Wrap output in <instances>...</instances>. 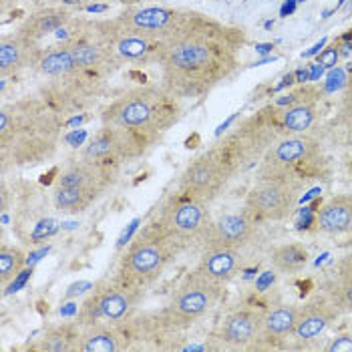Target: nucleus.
<instances>
[{"label":"nucleus","instance_id":"nucleus-25","mask_svg":"<svg viewBox=\"0 0 352 352\" xmlns=\"http://www.w3.org/2000/svg\"><path fill=\"white\" fill-rule=\"evenodd\" d=\"M81 326L75 322H63V324L53 326L45 332L41 338L38 351L47 352H79V342H81Z\"/></svg>","mask_w":352,"mask_h":352},{"label":"nucleus","instance_id":"nucleus-47","mask_svg":"<svg viewBox=\"0 0 352 352\" xmlns=\"http://www.w3.org/2000/svg\"><path fill=\"white\" fill-rule=\"evenodd\" d=\"M298 2H306V0H298Z\"/></svg>","mask_w":352,"mask_h":352},{"label":"nucleus","instance_id":"nucleus-5","mask_svg":"<svg viewBox=\"0 0 352 352\" xmlns=\"http://www.w3.org/2000/svg\"><path fill=\"white\" fill-rule=\"evenodd\" d=\"M179 254L182 250L177 244L163 234L155 221H151L125 248L115 280L145 290L162 278Z\"/></svg>","mask_w":352,"mask_h":352},{"label":"nucleus","instance_id":"nucleus-31","mask_svg":"<svg viewBox=\"0 0 352 352\" xmlns=\"http://www.w3.org/2000/svg\"><path fill=\"white\" fill-rule=\"evenodd\" d=\"M340 113H342L344 125L352 131V77L349 79V82H346V91H344V99H342V109H340Z\"/></svg>","mask_w":352,"mask_h":352},{"label":"nucleus","instance_id":"nucleus-15","mask_svg":"<svg viewBox=\"0 0 352 352\" xmlns=\"http://www.w3.org/2000/svg\"><path fill=\"white\" fill-rule=\"evenodd\" d=\"M193 10L186 8H167V6H129L119 16H115L121 25L157 36V38H169L184 27Z\"/></svg>","mask_w":352,"mask_h":352},{"label":"nucleus","instance_id":"nucleus-42","mask_svg":"<svg viewBox=\"0 0 352 352\" xmlns=\"http://www.w3.org/2000/svg\"><path fill=\"white\" fill-rule=\"evenodd\" d=\"M296 82H306L310 81V71L308 69H300V71H296Z\"/></svg>","mask_w":352,"mask_h":352},{"label":"nucleus","instance_id":"nucleus-7","mask_svg":"<svg viewBox=\"0 0 352 352\" xmlns=\"http://www.w3.org/2000/svg\"><path fill=\"white\" fill-rule=\"evenodd\" d=\"M223 286L212 282L206 278L201 272L191 270L186 274L177 290L171 294L169 304L163 308L160 314V320L167 328V332H179L186 330L188 326L204 318L221 296Z\"/></svg>","mask_w":352,"mask_h":352},{"label":"nucleus","instance_id":"nucleus-39","mask_svg":"<svg viewBox=\"0 0 352 352\" xmlns=\"http://www.w3.org/2000/svg\"><path fill=\"white\" fill-rule=\"evenodd\" d=\"M324 45H326V38H322L320 43H316L312 49H308L306 53H302V56H314V54H318L320 53V49H324Z\"/></svg>","mask_w":352,"mask_h":352},{"label":"nucleus","instance_id":"nucleus-37","mask_svg":"<svg viewBox=\"0 0 352 352\" xmlns=\"http://www.w3.org/2000/svg\"><path fill=\"white\" fill-rule=\"evenodd\" d=\"M137 223H139V219H135V221L131 223V228H129V230H125V232H123V236H121V240H119V248H123V245L127 244V240H131V234L137 230Z\"/></svg>","mask_w":352,"mask_h":352},{"label":"nucleus","instance_id":"nucleus-30","mask_svg":"<svg viewBox=\"0 0 352 352\" xmlns=\"http://www.w3.org/2000/svg\"><path fill=\"white\" fill-rule=\"evenodd\" d=\"M340 45H330V47H326L322 49L320 53H318V58H316V63L318 65H322L324 69H334L336 65H338V60H340Z\"/></svg>","mask_w":352,"mask_h":352},{"label":"nucleus","instance_id":"nucleus-36","mask_svg":"<svg viewBox=\"0 0 352 352\" xmlns=\"http://www.w3.org/2000/svg\"><path fill=\"white\" fill-rule=\"evenodd\" d=\"M336 81H344V79H342V71H336V73H332V75L328 77L326 91H334V89H338V87H340V82H336Z\"/></svg>","mask_w":352,"mask_h":352},{"label":"nucleus","instance_id":"nucleus-24","mask_svg":"<svg viewBox=\"0 0 352 352\" xmlns=\"http://www.w3.org/2000/svg\"><path fill=\"white\" fill-rule=\"evenodd\" d=\"M71 21H73V16H71L69 10L54 8L53 6V8H43V10H36L34 14H30L19 30L41 43L45 34L58 32L60 28L67 27Z\"/></svg>","mask_w":352,"mask_h":352},{"label":"nucleus","instance_id":"nucleus-38","mask_svg":"<svg viewBox=\"0 0 352 352\" xmlns=\"http://www.w3.org/2000/svg\"><path fill=\"white\" fill-rule=\"evenodd\" d=\"M296 2H298V0H286V2H284V6H282V10H280V14H282V16L292 14V12H294V8H296Z\"/></svg>","mask_w":352,"mask_h":352},{"label":"nucleus","instance_id":"nucleus-3","mask_svg":"<svg viewBox=\"0 0 352 352\" xmlns=\"http://www.w3.org/2000/svg\"><path fill=\"white\" fill-rule=\"evenodd\" d=\"M179 101L163 85L135 87L103 109L101 123L162 139L182 117Z\"/></svg>","mask_w":352,"mask_h":352},{"label":"nucleus","instance_id":"nucleus-9","mask_svg":"<svg viewBox=\"0 0 352 352\" xmlns=\"http://www.w3.org/2000/svg\"><path fill=\"white\" fill-rule=\"evenodd\" d=\"M105 82L107 79L87 71L49 77L47 82L38 89V97L67 121V117L79 115L93 107L103 95Z\"/></svg>","mask_w":352,"mask_h":352},{"label":"nucleus","instance_id":"nucleus-46","mask_svg":"<svg viewBox=\"0 0 352 352\" xmlns=\"http://www.w3.org/2000/svg\"><path fill=\"white\" fill-rule=\"evenodd\" d=\"M73 2H81V0H73Z\"/></svg>","mask_w":352,"mask_h":352},{"label":"nucleus","instance_id":"nucleus-34","mask_svg":"<svg viewBox=\"0 0 352 352\" xmlns=\"http://www.w3.org/2000/svg\"><path fill=\"white\" fill-rule=\"evenodd\" d=\"M336 274L338 276H352V252L346 254L338 264H336Z\"/></svg>","mask_w":352,"mask_h":352},{"label":"nucleus","instance_id":"nucleus-21","mask_svg":"<svg viewBox=\"0 0 352 352\" xmlns=\"http://www.w3.org/2000/svg\"><path fill=\"white\" fill-rule=\"evenodd\" d=\"M195 270L201 272L206 278H210L212 282H216L219 286H226L236 278V274H240V270H242V254H240V250L204 252Z\"/></svg>","mask_w":352,"mask_h":352},{"label":"nucleus","instance_id":"nucleus-44","mask_svg":"<svg viewBox=\"0 0 352 352\" xmlns=\"http://www.w3.org/2000/svg\"><path fill=\"white\" fill-rule=\"evenodd\" d=\"M87 10L89 12H105L107 10V4H91V6H87Z\"/></svg>","mask_w":352,"mask_h":352},{"label":"nucleus","instance_id":"nucleus-10","mask_svg":"<svg viewBox=\"0 0 352 352\" xmlns=\"http://www.w3.org/2000/svg\"><path fill=\"white\" fill-rule=\"evenodd\" d=\"M160 141H162L160 137L145 135V133H137V131L113 127V125H103L82 147L81 155L89 160H97V162L123 165V163L145 157Z\"/></svg>","mask_w":352,"mask_h":352},{"label":"nucleus","instance_id":"nucleus-27","mask_svg":"<svg viewBox=\"0 0 352 352\" xmlns=\"http://www.w3.org/2000/svg\"><path fill=\"white\" fill-rule=\"evenodd\" d=\"M316 121V97L298 101L294 105L284 107V123L286 129L294 133H306Z\"/></svg>","mask_w":352,"mask_h":352},{"label":"nucleus","instance_id":"nucleus-14","mask_svg":"<svg viewBox=\"0 0 352 352\" xmlns=\"http://www.w3.org/2000/svg\"><path fill=\"white\" fill-rule=\"evenodd\" d=\"M298 191L292 188L278 184V182H266L260 179L258 186H254L245 195L244 210L260 221H282L292 216L296 204H298Z\"/></svg>","mask_w":352,"mask_h":352},{"label":"nucleus","instance_id":"nucleus-2","mask_svg":"<svg viewBox=\"0 0 352 352\" xmlns=\"http://www.w3.org/2000/svg\"><path fill=\"white\" fill-rule=\"evenodd\" d=\"M67 121L38 95L0 107V171L32 167L53 160Z\"/></svg>","mask_w":352,"mask_h":352},{"label":"nucleus","instance_id":"nucleus-23","mask_svg":"<svg viewBox=\"0 0 352 352\" xmlns=\"http://www.w3.org/2000/svg\"><path fill=\"white\" fill-rule=\"evenodd\" d=\"M127 349H131L129 340L117 324L99 322L81 330L79 352H121Z\"/></svg>","mask_w":352,"mask_h":352},{"label":"nucleus","instance_id":"nucleus-8","mask_svg":"<svg viewBox=\"0 0 352 352\" xmlns=\"http://www.w3.org/2000/svg\"><path fill=\"white\" fill-rule=\"evenodd\" d=\"M145 290L123 284L119 280H103L89 290V296L82 300L75 320L81 328L107 322L121 324L129 320L139 304L143 302Z\"/></svg>","mask_w":352,"mask_h":352},{"label":"nucleus","instance_id":"nucleus-41","mask_svg":"<svg viewBox=\"0 0 352 352\" xmlns=\"http://www.w3.org/2000/svg\"><path fill=\"white\" fill-rule=\"evenodd\" d=\"M296 82V77L292 75V73H288L284 79H282V82L278 85V91H282V89H286V87H290V85H294Z\"/></svg>","mask_w":352,"mask_h":352},{"label":"nucleus","instance_id":"nucleus-43","mask_svg":"<svg viewBox=\"0 0 352 352\" xmlns=\"http://www.w3.org/2000/svg\"><path fill=\"white\" fill-rule=\"evenodd\" d=\"M272 49H274V45H270V43H264V45H256V51H258L260 54L272 53Z\"/></svg>","mask_w":352,"mask_h":352},{"label":"nucleus","instance_id":"nucleus-22","mask_svg":"<svg viewBox=\"0 0 352 352\" xmlns=\"http://www.w3.org/2000/svg\"><path fill=\"white\" fill-rule=\"evenodd\" d=\"M314 226L330 236L352 232V193H340L328 199L314 217Z\"/></svg>","mask_w":352,"mask_h":352},{"label":"nucleus","instance_id":"nucleus-20","mask_svg":"<svg viewBox=\"0 0 352 352\" xmlns=\"http://www.w3.org/2000/svg\"><path fill=\"white\" fill-rule=\"evenodd\" d=\"M296 318H298V306H292V304H280V306H274V308L264 310L262 312L260 338L254 344L266 342V349L278 346L288 336H294Z\"/></svg>","mask_w":352,"mask_h":352},{"label":"nucleus","instance_id":"nucleus-26","mask_svg":"<svg viewBox=\"0 0 352 352\" xmlns=\"http://www.w3.org/2000/svg\"><path fill=\"white\" fill-rule=\"evenodd\" d=\"M270 262L278 274H296L308 264V250L298 242L278 245L272 250Z\"/></svg>","mask_w":352,"mask_h":352},{"label":"nucleus","instance_id":"nucleus-18","mask_svg":"<svg viewBox=\"0 0 352 352\" xmlns=\"http://www.w3.org/2000/svg\"><path fill=\"white\" fill-rule=\"evenodd\" d=\"M336 316H338V310L326 296L310 298L304 306H298L294 338L300 342L316 340L320 334H324L326 330L334 324Z\"/></svg>","mask_w":352,"mask_h":352},{"label":"nucleus","instance_id":"nucleus-6","mask_svg":"<svg viewBox=\"0 0 352 352\" xmlns=\"http://www.w3.org/2000/svg\"><path fill=\"white\" fill-rule=\"evenodd\" d=\"M153 221L162 228L163 234L184 252L191 245L204 244L214 219L210 214L208 201L179 190L163 204L160 216Z\"/></svg>","mask_w":352,"mask_h":352},{"label":"nucleus","instance_id":"nucleus-4","mask_svg":"<svg viewBox=\"0 0 352 352\" xmlns=\"http://www.w3.org/2000/svg\"><path fill=\"white\" fill-rule=\"evenodd\" d=\"M328 169L324 149L314 137L294 133L272 145L260 162V179L302 191L318 182Z\"/></svg>","mask_w":352,"mask_h":352},{"label":"nucleus","instance_id":"nucleus-35","mask_svg":"<svg viewBox=\"0 0 352 352\" xmlns=\"http://www.w3.org/2000/svg\"><path fill=\"white\" fill-rule=\"evenodd\" d=\"M274 280H276V274H274V272L272 270L264 272V274H262V278L256 282V286H258V290H266L270 284H274Z\"/></svg>","mask_w":352,"mask_h":352},{"label":"nucleus","instance_id":"nucleus-11","mask_svg":"<svg viewBox=\"0 0 352 352\" xmlns=\"http://www.w3.org/2000/svg\"><path fill=\"white\" fill-rule=\"evenodd\" d=\"M234 177L236 171L232 169V165L219 155L216 147H212L186 167L179 179V190L212 204L219 197V193H223Z\"/></svg>","mask_w":352,"mask_h":352},{"label":"nucleus","instance_id":"nucleus-17","mask_svg":"<svg viewBox=\"0 0 352 352\" xmlns=\"http://www.w3.org/2000/svg\"><path fill=\"white\" fill-rule=\"evenodd\" d=\"M43 54V47L38 41L27 36L21 30L10 34H2L0 38V79L16 75L28 67H36Z\"/></svg>","mask_w":352,"mask_h":352},{"label":"nucleus","instance_id":"nucleus-28","mask_svg":"<svg viewBox=\"0 0 352 352\" xmlns=\"http://www.w3.org/2000/svg\"><path fill=\"white\" fill-rule=\"evenodd\" d=\"M27 262V254L19 245H0V286H2V290H6L8 284L25 270Z\"/></svg>","mask_w":352,"mask_h":352},{"label":"nucleus","instance_id":"nucleus-13","mask_svg":"<svg viewBox=\"0 0 352 352\" xmlns=\"http://www.w3.org/2000/svg\"><path fill=\"white\" fill-rule=\"evenodd\" d=\"M119 169H121V165L89 160V157H82L79 153L77 160H71L65 165L54 188L79 190L97 204L117 184Z\"/></svg>","mask_w":352,"mask_h":352},{"label":"nucleus","instance_id":"nucleus-1","mask_svg":"<svg viewBox=\"0 0 352 352\" xmlns=\"http://www.w3.org/2000/svg\"><path fill=\"white\" fill-rule=\"evenodd\" d=\"M242 30L223 27L193 12L160 53L162 85L177 99H199L212 93L238 67Z\"/></svg>","mask_w":352,"mask_h":352},{"label":"nucleus","instance_id":"nucleus-12","mask_svg":"<svg viewBox=\"0 0 352 352\" xmlns=\"http://www.w3.org/2000/svg\"><path fill=\"white\" fill-rule=\"evenodd\" d=\"M103 41L113 49L117 58L125 65H157L162 53V38L139 32L121 25L117 19L95 21Z\"/></svg>","mask_w":352,"mask_h":352},{"label":"nucleus","instance_id":"nucleus-29","mask_svg":"<svg viewBox=\"0 0 352 352\" xmlns=\"http://www.w3.org/2000/svg\"><path fill=\"white\" fill-rule=\"evenodd\" d=\"M326 298L338 310V314L352 312V276H338L328 284Z\"/></svg>","mask_w":352,"mask_h":352},{"label":"nucleus","instance_id":"nucleus-16","mask_svg":"<svg viewBox=\"0 0 352 352\" xmlns=\"http://www.w3.org/2000/svg\"><path fill=\"white\" fill-rule=\"evenodd\" d=\"M258 234V221L245 210L217 217L212 221L208 236L201 244L204 252L210 250H242L254 242Z\"/></svg>","mask_w":352,"mask_h":352},{"label":"nucleus","instance_id":"nucleus-33","mask_svg":"<svg viewBox=\"0 0 352 352\" xmlns=\"http://www.w3.org/2000/svg\"><path fill=\"white\" fill-rule=\"evenodd\" d=\"M30 274H32V270L21 272V274H19V276L8 284V288L4 290V296H6V294H12V292H19V288H21V286H25V282L30 278Z\"/></svg>","mask_w":352,"mask_h":352},{"label":"nucleus","instance_id":"nucleus-40","mask_svg":"<svg viewBox=\"0 0 352 352\" xmlns=\"http://www.w3.org/2000/svg\"><path fill=\"white\" fill-rule=\"evenodd\" d=\"M322 69H324V67H322V65H318V63H316V65H312V69H310V81H318V79H320V75H322Z\"/></svg>","mask_w":352,"mask_h":352},{"label":"nucleus","instance_id":"nucleus-19","mask_svg":"<svg viewBox=\"0 0 352 352\" xmlns=\"http://www.w3.org/2000/svg\"><path fill=\"white\" fill-rule=\"evenodd\" d=\"M262 312L242 308L228 314L219 328V340L232 349H250L260 338Z\"/></svg>","mask_w":352,"mask_h":352},{"label":"nucleus","instance_id":"nucleus-32","mask_svg":"<svg viewBox=\"0 0 352 352\" xmlns=\"http://www.w3.org/2000/svg\"><path fill=\"white\" fill-rule=\"evenodd\" d=\"M326 352H352V336L349 334H342V336H336L332 338L328 344L324 346Z\"/></svg>","mask_w":352,"mask_h":352},{"label":"nucleus","instance_id":"nucleus-45","mask_svg":"<svg viewBox=\"0 0 352 352\" xmlns=\"http://www.w3.org/2000/svg\"><path fill=\"white\" fill-rule=\"evenodd\" d=\"M346 73H349V75H351V77H352V60H351V63H349V65H346Z\"/></svg>","mask_w":352,"mask_h":352}]
</instances>
